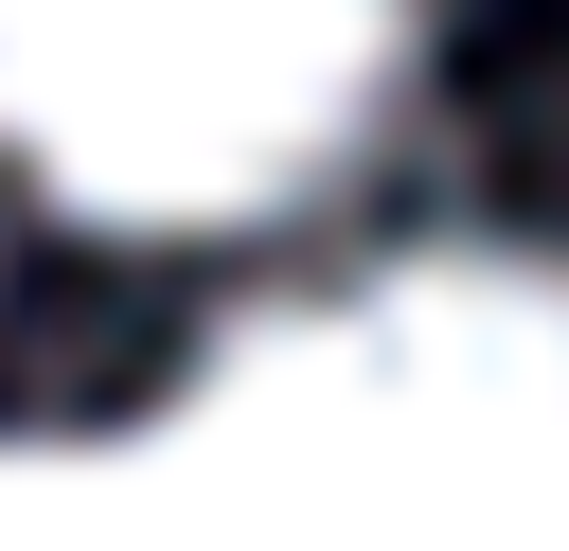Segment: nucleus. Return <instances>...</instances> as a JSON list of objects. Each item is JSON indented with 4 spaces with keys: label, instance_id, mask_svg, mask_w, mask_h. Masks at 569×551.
Segmentation results:
<instances>
[{
    "label": "nucleus",
    "instance_id": "f03ea898",
    "mask_svg": "<svg viewBox=\"0 0 569 551\" xmlns=\"http://www.w3.org/2000/svg\"><path fill=\"white\" fill-rule=\"evenodd\" d=\"M196 427H569V267L427 249L373 284H302L196 355Z\"/></svg>",
    "mask_w": 569,
    "mask_h": 551
},
{
    "label": "nucleus",
    "instance_id": "f257e3e1",
    "mask_svg": "<svg viewBox=\"0 0 569 551\" xmlns=\"http://www.w3.org/2000/svg\"><path fill=\"white\" fill-rule=\"evenodd\" d=\"M409 89V0H0V142L89 231H267Z\"/></svg>",
    "mask_w": 569,
    "mask_h": 551
}]
</instances>
